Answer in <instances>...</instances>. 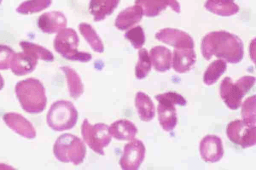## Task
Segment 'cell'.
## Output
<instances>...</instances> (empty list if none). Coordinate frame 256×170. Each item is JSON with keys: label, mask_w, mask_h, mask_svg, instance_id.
<instances>
[{"label": "cell", "mask_w": 256, "mask_h": 170, "mask_svg": "<svg viewBox=\"0 0 256 170\" xmlns=\"http://www.w3.org/2000/svg\"><path fill=\"white\" fill-rule=\"evenodd\" d=\"M52 2V0H27L22 2L16 10L22 14H32L48 8Z\"/></svg>", "instance_id": "obj_28"}, {"label": "cell", "mask_w": 256, "mask_h": 170, "mask_svg": "<svg viewBox=\"0 0 256 170\" xmlns=\"http://www.w3.org/2000/svg\"><path fill=\"white\" fill-rule=\"evenodd\" d=\"M38 28L44 33L52 34L59 32L66 26L64 15L58 11L46 12L40 15L37 21Z\"/></svg>", "instance_id": "obj_13"}, {"label": "cell", "mask_w": 256, "mask_h": 170, "mask_svg": "<svg viewBox=\"0 0 256 170\" xmlns=\"http://www.w3.org/2000/svg\"><path fill=\"white\" fill-rule=\"evenodd\" d=\"M200 153L202 159L206 162L216 163L224 155L222 140L216 135L205 136L200 144Z\"/></svg>", "instance_id": "obj_11"}, {"label": "cell", "mask_w": 256, "mask_h": 170, "mask_svg": "<svg viewBox=\"0 0 256 170\" xmlns=\"http://www.w3.org/2000/svg\"><path fill=\"white\" fill-rule=\"evenodd\" d=\"M158 101H165L174 105L186 106V99L180 94L174 92H168L160 94L154 96Z\"/></svg>", "instance_id": "obj_32"}, {"label": "cell", "mask_w": 256, "mask_h": 170, "mask_svg": "<svg viewBox=\"0 0 256 170\" xmlns=\"http://www.w3.org/2000/svg\"><path fill=\"white\" fill-rule=\"evenodd\" d=\"M135 4L139 5L142 10L143 15L154 17L170 6L177 13L180 12V7L176 0H136Z\"/></svg>", "instance_id": "obj_14"}, {"label": "cell", "mask_w": 256, "mask_h": 170, "mask_svg": "<svg viewBox=\"0 0 256 170\" xmlns=\"http://www.w3.org/2000/svg\"><path fill=\"white\" fill-rule=\"evenodd\" d=\"M4 86V79L0 74V90H1Z\"/></svg>", "instance_id": "obj_34"}, {"label": "cell", "mask_w": 256, "mask_h": 170, "mask_svg": "<svg viewBox=\"0 0 256 170\" xmlns=\"http://www.w3.org/2000/svg\"><path fill=\"white\" fill-rule=\"evenodd\" d=\"M229 0L232 1H234V0Z\"/></svg>", "instance_id": "obj_36"}, {"label": "cell", "mask_w": 256, "mask_h": 170, "mask_svg": "<svg viewBox=\"0 0 256 170\" xmlns=\"http://www.w3.org/2000/svg\"><path fill=\"white\" fill-rule=\"evenodd\" d=\"M152 62L148 50L141 48L138 51V59L135 67V74L137 79L145 78L151 70Z\"/></svg>", "instance_id": "obj_29"}, {"label": "cell", "mask_w": 256, "mask_h": 170, "mask_svg": "<svg viewBox=\"0 0 256 170\" xmlns=\"http://www.w3.org/2000/svg\"><path fill=\"white\" fill-rule=\"evenodd\" d=\"M78 112L70 101L58 100L52 103L46 115V123L53 130L64 131L72 129L76 124Z\"/></svg>", "instance_id": "obj_4"}, {"label": "cell", "mask_w": 256, "mask_h": 170, "mask_svg": "<svg viewBox=\"0 0 256 170\" xmlns=\"http://www.w3.org/2000/svg\"><path fill=\"white\" fill-rule=\"evenodd\" d=\"M78 28L81 34L94 51L98 53L103 52L104 47L102 41L90 24L81 23L78 25Z\"/></svg>", "instance_id": "obj_26"}, {"label": "cell", "mask_w": 256, "mask_h": 170, "mask_svg": "<svg viewBox=\"0 0 256 170\" xmlns=\"http://www.w3.org/2000/svg\"><path fill=\"white\" fill-rule=\"evenodd\" d=\"M2 0H0V4H1Z\"/></svg>", "instance_id": "obj_35"}, {"label": "cell", "mask_w": 256, "mask_h": 170, "mask_svg": "<svg viewBox=\"0 0 256 170\" xmlns=\"http://www.w3.org/2000/svg\"><path fill=\"white\" fill-rule=\"evenodd\" d=\"M158 102L157 110L160 124L164 131H172L177 123L175 106L165 101Z\"/></svg>", "instance_id": "obj_20"}, {"label": "cell", "mask_w": 256, "mask_h": 170, "mask_svg": "<svg viewBox=\"0 0 256 170\" xmlns=\"http://www.w3.org/2000/svg\"><path fill=\"white\" fill-rule=\"evenodd\" d=\"M108 131L112 137L120 141H130L134 138L138 129L131 121L120 119L112 123L108 127Z\"/></svg>", "instance_id": "obj_18"}, {"label": "cell", "mask_w": 256, "mask_h": 170, "mask_svg": "<svg viewBox=\"0 0 256 170\" xmlns=\"http://www.w3.org/2000/svg\"><path fill=\"white\" fill-rule=\"evenodd\" d=\"M120 0H90L89 10L95 21L104 20L116 8Z\"/></svg>", "instance_id": "obj_21"}, {"label": "cell", "mask_w": 256, "mask_h": 170, "mask_svg": "<svg viewBox=\"0 0 256 170\" xmlns=\"http://www.w3.org/2000/svg\"><path fill=\"white\" fill-rule=\"evenodd\" d=\"M79 39L76 31L72 28H64L58 32L54 41L55 50L66 59L87 62L92 55L77 49Z\"/></svg>", "instance_id": "obj_6"}, {"label": "cell", "mask_w": 256, "mask_h": 170, "mask_svg": "<svg viewBox=\"0 0 256 170\" xmlns=\"http://www.w3.org/2000/svg\"><path fill=\"white\" fill-rule=\"evenodd\" d=\"M150 57L154 69L165 72L170 69L172 62L171 51L164 46H156L151 49Z\"/></svg>", "instance_id": "obj_19"}, {"label": "cell", "mask_w": 256, "mask_h": 170, "mask_svg": "<svg viewBox=\"0 0 256 170\" xmlns=\"http://www.w3.org/2000/svg\"><path fill=\"white\" fill-rule=\"evenodd\" d=\"M14 53L13 49L9 46L0 44V70H7L10 67Z\"/></svg>", "instance_id": "obj_33"}, {"label": "cell", "mask_w": 256, "mask_h": 170, "mask_svg": "<svg viewBox=\"0 0 256 170\" xmlns=\"http://www.w3.org/2000/svg\"><path fill=\"white\" fill-rule=\"evenodd\" d=\"M201 50L207 60L213 55L230 63L240 62L244 57V45L236 35L221 30L208 33L203 38Z\"/></svg>", "instance_id": "obj_1"}, {"label": "cell", "mask_w": 256, "mask_h": 170, "mask_svg": "<svg viewBox=\"0 0 256 170\" xmlns=\"http://www.w3.org/2000/svg\"><path fill=\"white\" fill-rule=\"evenodd\" d=\"M226 135L230 141L242 148L252 147L256 143V127L251 126L242 120H236L227 126Z\"/></svg>", "instance_id": "obj_8"}, {"label": "cell", "mask_w": 256, "mask_h": 170, "mask_svg": "<svg viewBox=\"0 0 256 170\" xmlns=\"http://www.w3.org/2000/svg\"><path fill=\"white\" fill-rule=\"evenodd\" d=\"M124 37L130 41L135 49L141 48L145 42L144 33L140 25H137L128 30Z\"/></svg>", "instance_id": "obj_31"}, {"label": "cell", "mask_w": 256, "mask_h": 170, "mask_svg": "<svg viewBox=\"0 0 256 170\" xmlns=\"http://www.w3.org/2000/svg\"><path fill=\"white\" fill-rule=\"evenodd\" d=\"M60 69L65 74L70 96L75 99H78L84 92V85L79 75L69 66L61 67Z\"/></svg>", "instance_id": "obj_24"}, {"label": "cell", "mask_w": 256, "mask_h": 170, "mask_svg": "<svg viewBox=\"0 0 256 170\" xmlns=\"http://www.w3.org/2000/svg\"><path fill=\"white\" fill-rule=\"evenodd\" d=\"M56 158L64 163L74 165L82 164L86 154V147L82 140L70 133H64L56 140L53 147Z\"/></svg>", "instance_id": "obj_3"}, {"label": "cell", "mask_w": 256, "mask_h": 170, "mask_svg": "<svg viewBox=\"0 0 256 170\" xmlns=\"http://www.w3.org/2000/svg\"><path fill=\"white\" fill-rule=\"evenodd\" d=\"M162 42L174 48H194L192 38L186 32L177 29L166 28L160 30L155 35Z\"/></svg>", "instance_id": "obj_10"}, {"label": "cell", "mask_w": 256, "mask_h": 170, "mask_svg": "<svg viewBox=\"0 0 256 170\" xmlns=\"http://www.w3.org/2000/svg\"><path fill=\"white\" fill-rule=\"evenodd\" d=\"M204 7L209 11L222 16L235 14L239 10V6L229 0H206Z\"/></svg>", "instance_id": "obj_23"}, {"label": "cell", "mask_w": 256, "mask_h": 170, "mask_svg": "<svg viewBox=\"0 0 256 170\" xmlns=\"http://www.w3.org/2000/svg\"><path fill=\"white\" fill-rule=\"evenodd\" d=\"M38 59L24 52L14 53L10 65L12 71L17 76L32 72L36 68Z\"/></svg>", "instance_id": "obj_16"}, {"label": "cell", "mask_w": 256, "mask_h": 170, "mask_svg": "<svg viewBox=\"0 0 256 170\" xmlns=\"http://www.w3.org/2000/svg\"><path fill=\"white\" fill-rule=\"evenodd\" d=\"M20 46L23 52L29 54L38 59L47 62H52L54 60L52 53L48 49L38 44L26 41H22Z\"/></svg>", "instance_id": "obj_25"}, {"label": "cell", "mask_w": 256, "mask_h": 170, "mask_svg": "<svg viewBox=\"0 0 256 170\" xmlns=\"http://www.w3.org/2000/svg\"><path fill=\"white\" fill-rule=\"evenodd\" d=\"M2 119L10 129L22 137L29 139L36 137V131L34 127L22 115L14 112H9L3 116Z\"/></svg>", "instance_id": "obj_12"}, {"label": "cell", "mask_w": 256, "mask_h": 170, "mask_svg": "<svg viewBox=\"0 0 256 170\" xmlns=\"http://www.w3.org/2000/svg\"><path fill=\"white\" fill-rule=\"evenodd\" d=\"M142 15V8L135 4L120 11L116 19L114 25L120 30L128 29L140 22Z\"/></svg>", "instance_id": "obj_17"}, {"label": "cell", "mask_w": 256, "mask_h": 170, "mask_svg": "<svg viewBox=\"0 0 256 170\" xmlns=\"http://www.w3.org/2000/svg\"><path fill=\"white\" fill-rule=\"evenodd\" d=\"M81 133L84 142L95 153L104 155V148L112 141L108 126L104 123L90 124L85 119L81 125Z\"/></svg>", "instance_id": "obj_7"}, {"label": "cell", "mask_w": 256, "mask_h": 170, "mask_svg": "<svg viewBox=\"0 0 256 170\" xmlns=\"http://www.w3.org/2000/svg\"><path fill=\"white\" fill-rule=\"evenodd\" d=\"M256 78L246 75L234 83L230 77H225L220 85V95L226 105L230 109H238L242 98L254 85Z\"/></svg>", "instance_id": "obj_5"}, {"label": "cell", "mask_w": 256, "mask_h": 170, "mask_svg": "<svg viewBox=\"0 0 256 170\" xmlns=\"http://www.w3.org/2000/svg\"><path fill=\"white\" fill-rule=\"evenodd\" d=\"M16 96L22 109L32 114L40 113L45 109L47 98L42 82L34 78L18 81L15 86Z\"/></svg>", "instance_id": "obj_2"}, {"label": "cell", "mask_w": 256, "mask_h": 170, "mask_svg": "<svg viewBox=\"0 0 256 170\" xmlns=\"http://www.w3.org/2000/svg\"><path fill=\"white\" fill-rule=\"evenodd\" d=\"M196 61V55L193 48H174L172 63L175 71L180 73L188 71Z\"/></svg>", "instance_id": "obj_15"}, {"label": "cell", "mask_w": 256, "mask_h": 170, "mask_svg": "<svg viewBox=\"0 0 256 170\" xmlns=\"http://www.w3.org/2000/svg\"><path fill=\"white\" fill-rule=\"evenodd\" d=\"M226 69V63L222 59H218L212 62L204 72L203 81L207 85L214 84L224 73Z\"/></svg>", "instance_id": "obj_27"}, {"label": "cell", "mask_w": 256, "mask_h": 170, "mask_svg": "<svg viewBox=\"0 0 256 170\" xmlns=\"http://www.w3.org/2000/svg\"><path fill=\"white\" fill-rule=\"evenodd\" d=\"M146 153L144 143L140 140L133 139L125 145L120 165L124 170H138L142 163Z\"/></svg>", "instance_id": "obj_9"}, {"label": "cell", "mask_w": 256, "mask_h": 170, "mask_svg": "<svg viewBox=\"0 0 256 170\" xmlns=\"http://www.w3.org/2000/svg\"><path fill=\"white\" fill-rule=\"evenodd\" d=\"M135 106L142 121L148 122L155 116L154 104L150 98L146 93L139 91L135 97Z\"/></svg>", "instance_id": "obj_22"}, {"label": "cell", "mask_w": 256, "mask_h": 170, "mask_svg": "<svg viewBox=\"0 0 256 170\" xmlns=\"http://www.w3.org/2000/svg\"><path fill=\"white\" fill-rule=\"evenodd\" d=\"M256 97L252 96L246 99L242 107V121L251 126L256 124Z\"/></svg>", "instance_id": "obj_30"}]
</instances>
